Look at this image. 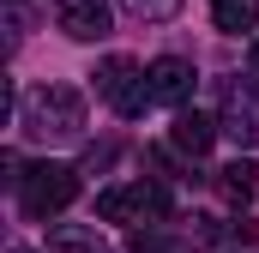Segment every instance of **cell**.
Segmentation results:
<instances>
[{
	"instance_id": "cell-6",
	"label": "cell",
	"mask_w": 259,
	"mask_h": 253,
	"mask_svg": "<svg viewBox=\"0 0 259 253\" xmlns=\"http://www.w3.org/2000/svg\"><path fill=\"white\" fill-rule=\"evenodd\" d=\"M145 72H151V97H157V103H169V109L181 115V109H187V97H193V61H181V55H157Z\"/></svg>"
},
{
	"instance_id": "cell-8",
	"label": "cell",
	"mask_w": 259,
	"mask_h": 253,
	"mask_svg": "<svg viewBox=\"0 0 259 253\" xmlns=\"http://www.w3.org/2000/svg\"><path fill=\"white\" fill-rule=\"evenodd\" d=\"M217 133H223V126L211 121V115H199V109H181V115L169 121V145H175L181 157H205V151L217 145Z\"/></svg>"
},
{
	"instance_id": "cell-10",
	"label": "cell",
	"mask_w": 259,
	"mask_h": 253,
	"mask_svg": "<svg viewBox=\"0 0 259 253\" xmlns=\"http://www.w3.org/2000/svg\"><path fill=\"white\" fill-rule=\"evenodd\" d=\"M211 24H217L223 36L253 30V24H259V0H211Z\"/></svg>"
},
{
	"instance_id": "cell-7",
	"label": "cell",
	"mask_w": 259,
	"mask_h": 253,
	"mask_svg": "<svg viewBox=\"0 0 259 253\" xmlns=\"http://www.w3.org/2000/svg\"><path fill=\"white\" fill-rule=\"evenodd\" d=\"M55 18L72 43H103L109 36V0H55Z\"/></svg>"
},
{
	"instance_id": "cell-11",
	"label": "cell",
	"mask_w": 259,
	"mask_h": 253,
	"mask_svg": "<svg viewBox=\"0 0 259 253\" xmlns=\"http://www.w3.org/2000/svg\"><path fill=\"white\" fill-rule=\"evenodd\" d=\"M49 241H55V253H109L103 241H97V229H78V223H66V229H55Z\"/></svg>"
},
{
	"instance_id": "cell-9",
	"label": "cell",
	"mask_w": 259,
	"mask_h": 253,
	"mask_svg": "<svg viewBox=\"0 0 259 253\" xmlns=\"http://www.w3.org/2000/svg\"><path fill=\"white\" fill-rule=\"evenodd\" d=\"M217 193L229 199V205H247L259 193V163H247V157H235L229 169H217Z\"/></svg>"
},
{
	"instance_id": "cell-14",
	"label": "cell",
	"mask_w": 259,
	"mask_h": 253,
	"mask_svg": "<svg viewBox=\"0 0 259 253\" xmlns=\"http://www.w3.org/2000/svg\"><path fill=\"white\" fill-rule=\"evenodd\" d=\"M12 253H36V247H12Z\"/></svg>"
},
{
	"instance_id": "cell-5",
	"label": "cell",
	"mask_w": 259,
	"mask_h": 253,
	"mask_svg": "<svg viewBox=\"0 0 259 253\" xmlns=\"http://www.w3.org/2000/svg\"><path fill=\"white\" fill-rule=\"evenodd\" d=\"M223 139H235V145H253L259 139V85H241V78H229L223 85Z\"/></svg>"
},
{
	"instance_id": "cell-12",
	"label": "cell",
	"mask_w": 259,
	"mask_h": 253,
	"mask_svg": "<svg viewBox=\"0 0 259 253\" xmlns=\"http://www.w3.org/2000/svg\"><path fill=\"white\" fill-rule=\"evenodd\" d=\"M121 6H127L139 24H169V18L181 12V0H121Z\"/></svg>"
},
{
	"instance_id": "cell-2",
	"label": "cell",
	"mask_w": 259,
	"mask_h": 253,
	"mask_svg": "<svg viewBox=\"0 0 259 253\" xmlns=\"http://www.w3.org/2000/svg\"><path fill=\"white\" fill-rule=\"evenodd\" d=\"M78 199V169L72 163H30V169H18V205H24V217H55Z\"/></svg>"
},
{
	"instance_id": "cell-13",
	"label": "cell",
	"mask_w": 259,
	"mask_h": 253,
	"mask_svg": "<svg viewBox=\"0 0 259 253\" xmlns=\"http://www.w3.org/2000/svg\"><path fill=\"white\" fill-rule=\"evenodd\" d=\"M247 72H253V78H259V43H253V49H247Z\"/></svg>"
},
{
	"instance_id": "cell-4",
	"label": "cell",
	"mask_w": 259,
	"mask_h": 253,
	"mask_svg": "<svg viewBox=\"0 0 259 253\" xmlns=\"http://www.w3.org/2000/svg\"><path fill=\"white\" fill-rule=\"evenodd\" d=\"M103 223H157L169 217V187L163 181H133V187H103L97 193Z\"/></svg>"
},
{
	"instance_id": "cell-3",
	"label": "cell",
	"mask_w": 259,
	"mask_h": 253,
	"mask_svg": "<svg viewBox=\"0 0 259 253\" xmlns=\"http://www.w3.org/2000/svg\"><path fill=\"white\" fill-rule=\"evenodd\" d=\"M97 97L121 115V121H139L157 97H151V72L133 61V55H109V61L97 66Z\"/></svg>"
},
{
	"instance_id": "cell-1",
	"label": "cell",
	"mask_w": 259,
	"mask_h": 253,
	"mask_svg": "<svg viewBox=\"0 0 259 253\" xmlns=\"http://www.w3.org/2000/svg\"><path fill=\"white\" fill-rule=\"evenodd\" d=\"M18 126L24 139L49 145V139H78L84 133V97L72 85H36L24 103H18Z\"/></svg>"
}]
</instances>
